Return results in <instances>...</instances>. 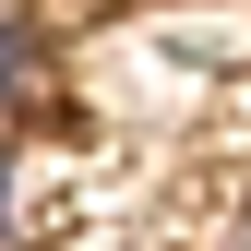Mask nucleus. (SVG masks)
I'll use <instances>...</instances> for the list:
<instances>
[{"label":"nucleus","instance_id":"obj_1","mask_svg":"<svg viewBox=\"0 0 251 251\" xmlns=\"http://www.w3.org/2000/svg\"><path fill=\"white\" fill-rule=\"evenodd\" d=\"M36 84H48V48L24 36L12 12H0V108H12V96H36Z\"/></svg>","mask_w":251,"mask_h":251},{"label":"nucleus","instance_id":"obj_2","mask_svg":"<svg viewBox=\"0 0 251 251\" xmlns=\"http://www.w3.org/2000/svg\"><path fill=\"white\" fill-rule=\"evenodd\" d=\"M12 192H24V168L0 155V251H12Z\"/></svg>","mask_w":251,"mask_h":251},{"label":"nucleus","instance_id":"obj_3","mask_svg":"<svg viewBox=\"0 0 251 251\" xmlns=\"http://www.w3.org/2000/svg\"><path fill=\"white\" fill-rule=\"evenodd\" d=\"M203 251H251V203H239V215H227V227H215V239H203Z\"/></svg>","mask_w":251,"mask_h":251}]
</instances>
